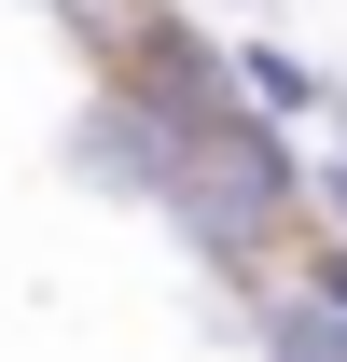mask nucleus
I'll return each mask as SVG.
<instances>
[{"label":"nucleus","mask_w":347,"mask_h":362,"mask_svg":"<svg viewBox=\"0 0 347 362\" xmlns=\"http://www.w3.org/2000/svg\"><path fill=\"white\" fill-rule=\"evenodd\" d=\"M42 14H56L84 56H97V70H126V56L153 42V14H167V0H42Z\"/></svg>","instance_id":"obj_2"},{"label":"nucleus","mask_w":347,"mask_h":362,"mask_svg":"<svg viewBox=\"0 0 347 362\" xmlns=\"http://www.w3.org/2000/svg\"><path fill=\"white\" fill-rule=\"evenodd\" d=\"M319 209H334V223H347V153H319Z\"/></svg>","instance_id":"obj_4"},{"label":"nucleus","mask_w":347,"mask_h":362,"mask_svg":"<svg viewBox=\"0 0 347 362\" xmlns=\"http://www.w3.org/2000/svg\"><path fill=\"white\" fill-rule=\"evenodd\" d=\"M236 84H250L264 112H292V126H319V112H334V84H319L292 42H236Z\"/></svg>","instance_id":"obj_3"},{"label":"nucleus","mask_w":347,"mask_h":362,"mask_svg":"<svg viewBox=\"0 0 347 362\" xmlns=\"http://www.w3.org/2000/svg\"><path fill=\"white\" fill-rule=\"evenodd\" d=\"M250 320H264V362H347V320L292 279H250Z\"/></svg>","instance_id":"obj_1"}]
</instances>
